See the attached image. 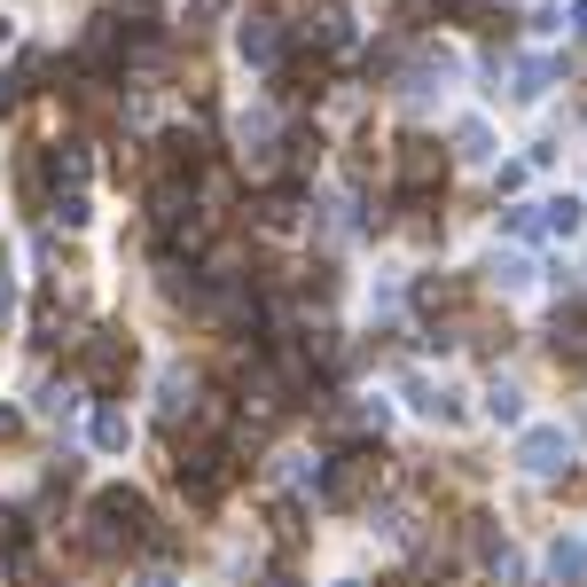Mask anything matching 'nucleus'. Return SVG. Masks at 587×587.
<instances>
[{
  "instance_id": "obj_1",
  "label": "nucleus",
  "mask_w": 587,
  "mask_h": 587,
  "mask_svg": "<svg viewBox=\"0 0 587 587\" xmlns=\"http://www.w3.org/2000/svg\"><path fill=\"white\" fill-rule=\"evenodd\" d=\"M141 541H149V501L126 493V485L95 493V510H87V556H126Z\"/></svg>"
},
{
  "instance_id": "obj_2",
  "label": "nucleus",
  "mask_w": 587,
  "mask_h": 587,
  "mask_svg": "<svg viewBox=\"0 0 587 587\" xmlns=\"http://www.w3.org/2000/svg\"><path fill=\"white\" fill-rule=\"evenodd\" d=\"M369 485H376V455H338V462H321V501H329V510H353Z\"/></svg>"
},
{
  "instance_id": "obj_3",
  "label": "nucleus",
  "mask_w": 587,
  "mask_h": 587,
  "mask_svg": "<svg viewBox=\"0 0 587 587\" xmlns=\"http://www.w3.org/2000/svg\"><path fill=\"white\" fill-rule=\"evenodd\" d=\"M517 462H525L533 478H556V470H572V431H564V424H533V431L517 439Z\"/></svg>"
},
{
  "instance_id": "obj_4",
  "label": "nucleus",
  "mask_w": 587,
  "mask_h": 587,
  "mask_svg": "<svg viewBox=\"0 0 587 587\" xmlns=\"http://www.w3.org/2000/svg\"><path fill=\"white\" fill-rule=\"evenodd\" d=\"M181 485H189L196 501H220V493L235 485V455H227V447H196V455L181 462Z\"/></svg>"
},
{
  "instance_id": "obj_5",
  "label": "nucleus",
  "mask_w": 587,
  "mask_h": 587,
  "mask_svg": "<svg viewBox=\"0 0 587 587\" xmlns=\"http://www.w3.org/2000/svg\"><path fill=\"white\" fill-rule=\"evenodd\" d=\"M126 369H134V345L118 338V329H103V338L87 345V376H95V384H118Z\"/></svg>"
},
{
  "instance_id": "obj_6",
  "label": "nucleus",
  "mask_w": 587,
  "mask_h": 587,
  "mask_svg": "<svg viewBox=\"0 0 587 587\" xmlns=\"http://www.w3.org/2000/svg\"><path fill=\"white\" fill-rule=\"evenodd\" d=\"M399 173H407V196H424V189L447 173V157H439L431 141H407V164H399Z\"/></svg>"
},
{
  "instance_id": "obj_7",
  "label": "nucleus",
  "mask_w": 587,
  "mask_h": 587,
  "mask_svg": "<svg viewBox=\"0 0 587 587\" xmlns=\"http://www.w3.org/2000/svg\"><path fill=\"white\" fill-rule=\"evenodd\" d=\"M275 55H282V32H275V17H250V24H243V63L275 71Z\"/></svg>"
},
{
  "instance_id": "obj_8",
  "label": "nucleus",
  "mask_w": 587,
  "mask_h": 587,
  "mask_svg": "<svg viewBox=\"0 0 587 587\" xmlns=\"http://www.w3.org/2000/svg\"><path fill=\"white\" fill-rule=\"evenodd\" d=\"M235 134H243V164H275V118H267V110L243 118Z\"/></svg>"
},
{
  "instance_id": "obj_9",
  "label": "nucleus",
  "mask_w": 587,
  "mask_h": 587,
  "mask_svg": "<svg viewBox=\"0 0 587 587\" xmlns=\"http://www.w3.org/2000/svg\"><path fill=\"white\" fill-rule=\"evenodd\" d=\"M548 345H556V361H587V313H556Z\"/></svg>"
},
{
  "instance_id": "obj_10",
  "label": "nucleus",
  "mask_w": 587,
  "mask_h": 587,
  "mask_svg": "<svg viewBox=\"0 0 587 587\" xmlns=\"http://www.w3.org/2000/svg\"><path fill=\"white\" fill-rule=\"evenodd\" d=\"M181 415H196V376L189 369H164V424H181Z\"/></svg>"
},
{
  "instance_id": "obj_11",
  "label": "nucleus",
  "mask_w": 587,
  "mask_h": 587,
  "mask_svg": "<svg viewBox=\"0 0 587 587\" xmlns=\"http://www.w3.org/2000/svg\"><path fill=\"white\" fill-rule=\"evenodd\" d=\"M548 572H556L564 587H579V579H587V541H572V533H564V541L548 548Z\"/></svg>"
},
{
  "instance_id": "obj_12",
  "label": "nucleus",
  "mask_w": 587,
  "mask_h": 587,
  "mask_svg": "<svg viewBox=\"0 0 587 587\" xmlns=\"http://www.w3.org/2000/svg\"><path fill=\"white\" fill-rule=\"evenodd\" d=\"M493 282L501 290H525L533 282V259H525V250H493Z\"/></svg>"
},
{
  "instance_id": "obj_13",
  "label": "nucleus",
  "mask_w": 587,
  "mask_h": 587,
  "mask_svg": "<svg viewBox=\"0 0 587 587\" xmlns=\"http://www.w3.org/2000/svg\"><path fill=\"white\" fill-rule=\"evenodd\" d=\"M126 439H134V424H126L118 407H103V415H95V447H110V455H118Z\"/></svg>"
},
{
  "instance_id": "obj_14",
  "label": "nucleus",
  "mask_w": 587,
  "mask_h": 587,
  "mask_svg": "<svg viewBox=\"0 0 587 587\" xmlns=\"http://www.w3.org/2000/svg\"><path fill=\"white\" fill-rule=\"evenodd\" d=\"M541 227H548V235H572V227H579V196H556V204H541Z\"/></svg>"
},
{
  "instance_id": "obj_15",
  "label": "nucleus",
  "mask_w": 587,
  "mask_h": 587,
  "mask_svg": "<svg viewBox=\"0 0 587 587\" xmlns=\"http://www.w3.org/2000/svg\"><path fill=\"white\" fill-rule=\"evenodd\" d=\"M485 407H493V424H517V415H525V392H517V384H493Z\"/></svg>"
},
{
  "instance_id": "obj_16",
  "label": "nucleus",
  "mask_w": 587,
  "mask_h": 587,
  "mask_svg": "<svg viewBox=\"0 0 587 587\" xmlns=\"http://www.w3.org/2000/svg\"><path fill=\"white\" fill-rule=\"evenodd\" d=\"M24 548V517L17 510H0V556H17Z\"/></svg>"
},
{
  "instance_id": "obj_17",
  "label": "nucleus",
  "mask_w": 587,
  "mask_h": 587,
  "mask_svg": "<svg viewBox=\"0 0 587 587\" xmlns=\"http://www.w3.org/2000/svg\"><path fill=\"white\" fill-rule=\"evenodd\" d=\"M572 32H587V0H579V9H572Z\"/></svg>"
},
{
  "instance_id": "obj_18",
  "label": "nucleus",
  "mask_w": 587,
  "mask_h": 587,
  "mask_svg": "<svg viewBox=\"0 0 587 587\" xmlns=\"http://www.w3.org/2000/svg\"><path fill=\"white\" fill-rule=\"evenodd\" d=\"M9 431H17V415H9V407H0V439H9Z\"/></svg>"
},
{
  "instance_id": "obj_19",
  "label": "nucleus",
  "mask_w": 587,
  "mask_h": 587,
  "mask_svg": "<svg viewBox=\"0 0 587 587\" xmlns=\"http://www.w3.org/2000/svg\"><path fill=\"white\" fill-rule=\"evenodd\" d=\"M141 587H173V579H164V572H149V579H141Z\"/></svg>"
},
{
  "instance_id": "obj_20",
  "label": "nucleus",
  "mask_w": 587,
  "mask_h": 587,
  "mask_svg": "<svg viewBox=\"0 0 587 587\" xmlns=\"http://www.w3.org/2000/svg\"><path fill=\"white\" fill-rule=\"evenodd\" d=\"M0 47H9V24H0Z\"/></svg>"
},
{
  "instance_id": "obj_21",
  "label": "nucleus",
  "mask_w": 587,
  "mask_h": 587,
  "mask_svg": "<svg viewBox=\"0 0 587 587\" xmlns=\"http://www.w3.org/2000/svg\"><path fill=\"white\" fill-rule=\"evenodd\" d=\"M447 9H462V0H447Z\"/></svg>"
},
{
  "instance_id": "obj_22",
  "label": "nucleus",
  "mask_w": 587,
  "mask_h": 587,
  "mask_svg": "<svg viewBox=\"0 0 587 587\" xmlns=\"http://www.w3.org/2000/svg\"><path fill=\"white\" fill-rule=\"evenodd\" d=\"M345 587H361V579H345Z\"/></svg>"
}]
</instances>
